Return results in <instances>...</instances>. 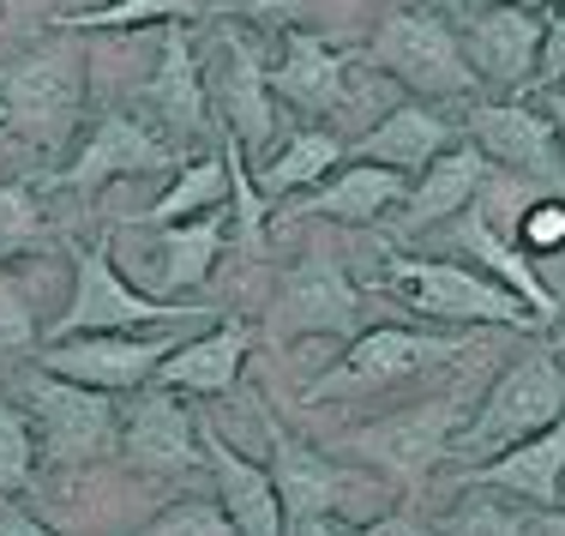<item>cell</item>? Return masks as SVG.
<instances>
[{
	"label": "cell",
	"mask_w": 565,
	"mask_h": 536,
	"mask_svg": "<svg viewBox=\"0 0 565 536\" xmlns=\"http://www.w3.org/2000/svg\"><path fill=\"white\" fill-rule=\"evenodd\" d=\"M61 241V223L43 206V176L24 181H0V265L36 260Z\"/></svg>",
	"instance_id": "cell-29"
},
{
	"label": "cell",
	"mask_w": 565,
	"mask_h": 536,
	"mask_svg": "<svg viewBox=\"0 0 565 536\" xmlns=\"http://www.w3.org/2000/svg\"><path fill=\"white\" fill-rule=\"evenodd\" d=\"M343 536H439V530L422 518V506H415V494H403V501L392 506V513L367 518V525H349Z\"/></svg>",
	"instance_id": "cell-38"
},
{
	"label": "cell",
	"mask_w": 565,
	"mask_h": 536,
	"mask_svg": "<svg viewBox=\"0 0 565 536\" xmlns=\"http://www.w3.org/2000/svg\"><path fill=\"white\" fill-rule=\"evenodd\" d=\"M349 157V145L338 139L331 127H295L282 145H271V157H259L253 164V187H259L265 199H271V211L282 206L289 193H301V187H319Z\"/></svg>",
	"instance_id": "cell-27"
},
{
	"label": "cell",
	"mask_w": 565,
	"mask_h": 536,
	"mask_svg": "<svg viewBox=\"0 0 565 536\" xmlns=\"http://www.w3.org/2000/svg\"><path fill=\"white\" fill-rule=\"evenodd\" d=\"M530 536H565V506H547V513L530 518Z\"/></svg>",
	"instance_id": "cell-42"
},
{
	"label": "cell",
	"mask_w": 565,
	"mask_h": 536,
	"mask_svg": "<svg viewBox=\"0 0 565 536\" xmlns=\"http://www.w3.org/2000/svg\"><path fill=\"white\" fill-rule=\"evenodd\" d=\"M518 248H530V253H554V248H565V199H535V206L523 211Z\"/></svg>",
	"instance_id": "cell-37"
},
{
	"label": "cell",
	"mask_w": 565,
	"mask_h": 536,
	"mask_svg": "<svg viewBox=\"0 0 565 536\" xmlns=\"http://www.w3.org/2000/svg\"><path fill=\"white\" fill-rule=\"evenodd\" d=\"M367 66H380L385 78H397L403 91H415L422 103H463L476 97V66L463 61L457 24L439 19L427 7H397L380 19V31L367 36Z\"/></svg>",
	"instance_id": "cell-10"
},
{
	"label": "cell",
	"mask_w": 565,
	"mask_h": 536,
	"mask_svg": "<svg viewBox=\"0 0 565 536\" xmlns=\"http://www.w3.org/2000/svg\"><path fill=\"white\" fill-rule=\"evenodd\" d=\"M559 506H565V482H559Z\"/></svg>",
	"instance_id": "cell-46"
},
{
	"label": "cell",
	"mask_w": 565,
	"mask_h": 536,
	"mask_svg": "<svg viewBox=\"0 0 565 536\" xmlns=\"http://www.w3.org/2000/svg\"><path fill=\"white\" fill-rule=\"evenodd\" d=\"M217 145H223V164H228V211H235V248L247 253V260H259L265 253V241H271V199L253 187V164H247V151H241L228 133H217Z\"/></svg>",
	"instance_id": "cell-31"
},
{
	"label": "cell",
	"mask_w": 565,
	"mask_h": 536,
	"mask_svg": "<svg viewBox=\"0 0 565 536\" xmlns=\"http://www.w3.org/2000/svg\"><path fill=\"white\" fill-rule=\"evenodd\" d=\"M469 7H523V12H554L565 0H469Z\"/></svg>",
	"instance_id": "cell-43"
},
{
	"label": "cell",
	"mask_w": 565,
	"mask_h": 536,
	"mask_svg": "<svg viewBox=\"0 0 565 536\" xmlns=\"http://www.w3.org/2000/svg\"><path fill=\"white\" fill-rule=\"evenodd\" d=\"M36 482V428L19 410V398L0 392V494H31Z\"/></svg>",
	"instance_id": "cell-33"
},
{
	"label": "cell",
	"mask_w": 565,
	"mask_h": 536,
	"mask_svg": "<svg viewBox=\"0 0 565 536\" xmlns=\"http://www.w3.org/2000/svg\"><path fill=\"white\" fill-rule=\"evenodd\" d=\"M181 326H157V332H90V338H66L43 350V368L61 380H78L90 392H145L151 374L181 350Z\"/></svg>",
	"instance_id": "cell-15"
},
{
	"label": "cell",
	"mask_w": 565,
	"mask_h": 536,
	"mask_svg": "<svg viewBox=\"0 0 565 536\" xmlns=\"http://www.w3.org/2000/svg\"><path fill=\"white\" fill-rule=\"evenodd\" d=\"M559 482H565V417L547 428V434L500 452V459L457 471V488H493V494H505V501L535 506V513L559 506Z\"/></svg>",
	"instance_id": "cell-26"
},
{
	"label": "cell",
	"mask_w": 565,
	"mask_h": 536,
	"mask_svg": "<svg viewBox=\"0 0 565 536\" xmlns=\"http://www.w3.org/2000/svg\"><path fill=\"white\" fill-rule=\"evenodd\" d=\"M554 332H559V338H554V350H559V344H565V314H559V326H554Z\"/></svg>",
	"instance_id": "cell-45"
},
{
	"label": "cell",
	"mask_w": 565,
	"mask_h": 536,
	"mask_svg": "<svg viewBox=\"0 0 565 536\" xmlns=\"http://www.w3.org/2000/svg\"><path fill=\"white\" fill-rule=\"evenodd\" d=\"M19 410L36 428V446L55 471H78V464H103L120 452V398L90 392L78 380H61L43 361L12 374Z\"/></svg>",
	"instance_id": "cell-6"
},
{
	"label": "cell",
	"mask_w": 565,
	"mask_h": 536,
	"mask_svg": "<svg viewBox=\"0 0 565 536\" xmlns=\"http://www.w3.org/2000/svg\"><path fill=\"white\" fill-rule=\"evenodd\" d=\"M476 350L469 332H427V326H367L343 344V356L326 374H313L301 404H331V398H361V392H392L415 374L451 368Z\"/></svg>",
	"instance_id": "cell-5"
},
{
	"label": "cell",
	"mask_w": 565,
	"mask_h": 536,
	"mask_svg": "<svg viewBox=\"0 0 565 536\" xmlns=\"http://www.w3.org/2000/svg\"><path fill=\"white\" fill-rule=\"evenodd\" d=\"M199 66H205V97H211L217 133H228L247 157L271 151L277 145V97H271V55H265L259 31L223 19L205 36V49H199Z\"/></svg>",
	"instance_id": "cell-8"
},
{
	"label": "cell",
	"mask_w": 565,
	"mask_h": 536,
	"mask_svg": "<svg viewBox=\"0 0 565 536\" xmlns=\"http://www.w3.org/2000/svg\"><path fill=\"white\" fill-rule=\"evenodd\" d=\"M542 115H547V127H554V139H559V151H565V85L559 91H542Z\"/></svg>",
	"instance_id": "cell-41"
},
{
	"label": "cell",
	"mask_w": 565,
	"mask_h": 536,
	"mask_svg": "<svg viewBox=\"0 0 565 536\" xmlns=\"http://www.w3.org/2000/svg\"><path fill=\"white\" fill-rule=\"evenodd\" d=\"M127 536H241V530L217 506V494H181V501H169L151 525H139Z\"/></svg>",
	"instance_id": "cell-34"
},
{
	"label": "cell",
	"mask_w": 565,
	"mask_h": 536,
	"mask_svg": "<svg viewBox=\"0 0 565 536\" xmlns=\"http://www.w3.org/2000/svg\"><path fill=\"white\" fill-rule=\"evenodd\" d=\"M139 103L157 133L169 145H217V120H211V97H205V66H199V43L186 24H163V49H157V73L139 85Z\"/></svg>",
	"instance_id": "cell-16"
},
{
	"label": "cell",
	"mask_w": 565,
	"mask_h": 536,
	"mask_svg": "<svg viewBox=\"0 0 565 536\" xmlns=\"http://www.w3.org/2000/svg\"><path fill=\"white\" fill-rule=\"evenodd\" d=\"M199 0H109V7H85V12H55L49 31H145V24H193Z\"/></svg>",
	"instance_id": "cell-30"
},
{
	"label": "cell",
	"mask_w": 565,
	"mask_h": 536,
	"mask_svg": "<svg viewBox=\"0 0 565 536\" xmlns=\"http://www.w3.org/2000/svg\"><path fill=\"white\" fill-rule=\"evenodd\" d=\"M217 206H228L223 145H217V151H199L186 169H174V181L139 211V218H127V223H193V218H205V211H217Z\"/></svg>",
	"instance_id": "cell-28"
},
{
	"label": "cell",
	"mask_w": 565,
	"mask_h": 536,
	"mask_svg": "<svg viewBox=\"0 0 565 536\" xmlns=\"http://www.w3.org/2000/svg\"><path fill=\"white\" fill-rule=\"evenodd\" d=\"M542 36H547V12H523V7H476L463 12V61L476 66L481 85L500 91H530L535 85V61H542Z\"/></svg>",
	"instance_id": "cell-20"
},
{
	"label": "cell",
	"mask_w": 565,
	"mask_h": 536,
	"mask_svg": "<svg viewBox=\"0 0 565 536\" xmlns=\"http://www.w3.org/2000/svg\"><path fill=\"white\" fill-rule=\"evenodd\" d=\"M211 12L247 24V31H301V12L307 0H217Z\"/></svg>",
	"instance_id": "cell-36"
},
{
	"label": "cell",
	"mask_w": 565,
	"mask_h": 536,
	"mask_svg": "<svg viewBox=\"0 0 565 536\" xmlns=\"http://www.w3.org/2000/svg\"><path fill=\"white\" fill-rule=\"evenodd\" d=\"M253 344H259V326L241 314H217V326L205 338H186L163 368L151 374V386H163L174 398H223L241 386V368H247Z\"/></svg>",
	"instance_id": "cell-21"
},
{
	"label": "cell",
	"mask_w": 565,
	"mask_h": 536,
	"mask_svg": "<svg viewBox=\"0 0 565 536\" xmlns=\"http://www.w3.org/2000/svg\"><path fill=\"white\" fill-rule=\"evenodd\" d=\"M259 428H265V471H271L277 501H282V530L289 536H331L343 506L367 488V471L338 459V452L307 446L295 428H282V417L271 404H259Z\"/></svg>",
	"instance_id": "cell-7"
},
{
	"label": "cell",
	"mask_w": 565,
	"mask_h": 536,
	"mask_svg": "<svg viewBox=\"0 0 565 536\" xmlns=\"http://www.w3.org/2000/svg\"><path fill=\"white\" fill-rule=\"evenodd\" d=\"M361 284L349 277L343 253L307 248L289 272L277 277L271 302H265L259 338L265 344H295V338H355L361 332Z\"/></svg>",
	"instance_id": "cell-11"
},
{
	"label": "cell",
	"mask_w": 565,
	"mask_h": 536,
	"mask_svg": "<svg viewBox=\"0 0 565 536\" xmlns=\"http://www.w3.org/2000/svg\"><path fill=\"white\" fill-rule=\"evenodd\" d=\"M565 417V356L554 344H535L523 350L511 368H500V380L481 392V404L469 410V422L457 428V446L451 459L463 464H488L500 452L523 446V440L547 434Z\"/></svg>",
	"instance_id": "cell-1"
},
{
	"label": "cell",
	"mask_w": 565,
	"mask_h": 536,
	"mask_svg": "<svg viewBox=\"0 0 565 536\" xmlns=\"http://www.w3.org/2000/svg\"><path fill=\"white\" fill-rule=\"evenodd\" d=\"M373 284L385 296H397L409 314L439 319V326H505V332H542V319L530 314L505 284H493L488 272L446 253H385Z\"/></svg>",
	"instance_id": "cell-2"
},
{
	"label": "cell",
	"mask_w": 565,
	"mask_h": 536,
	"mask_svg": "<svg viewBox=\"0 0 565 536\" xmlns=\"http://www.w3.org/2000/svg\"><path fill=\"white\" fill-rule=\"evenodd\" d=\"M43 332H36V314H31V296L24 284L0 265V361H19L24 350H36Z\"/></svg>",
	"instance_id": "cell-35"
},
{
	"label": "cell",
	"mask_w": 565,
	"mask_h": 536,
	"mask_svg": "<svg viewBox=\"0 0 565 536\" xmlns=\"http://www.w3.org/2000/svg\"><path fill=\"white\" fill-rule=\"evenodd\" d=\"M446 260H463V265H476V272H488L493 284H505L511 296H518L535 319H542V326H559L565 296H554V284L542 277V265H535L530 253H523L518 241H511L500 223L488 218V199L463 206V211L446 223Z\"/></svg>",
	"instance_id": "cell-17"
},
{
	"label": "cell",
	"mask_w": 565,
	"mask_h": 536,
	"mask_svg": "<svg viewBox=\"0 0 565 536\" xmlns=\"http://www.w3.org/2000/svg\"><path fill=\"white\" fill-rule=\"evenodd\" d=\"M469 410H476V386H451V392L427 398V404H409L397 417L349 428L338 446H343V459H361V471H385L403 482V494H422L427 476L439 464H451L457 428L469 422Z\"/></svg>",
	"instance_id": "cell-4"
},
{
	"label": "cell",
	"mask_w": 565,
	"mask_h": 536,
	"mask_svg": "<svg viewBox=\"0 0 565 536\" xmlns=\"http://www.w3.org/2000/svg\"><path fill=\"white\" fill-rule=\"evenodd\" d=\"M355 61L361 55H349V49L326 43V36H313V31H282V55L271 61L277 109L301 115L307 127L355 109V85H349V66Z\"/></svg>",
	"instance_id": "cell-18"
},
{
	"label": "cell",
	"mask_w": 565,
	"mask_h": 536,
	"mask_svg": "<svg viewBox=\"0 0 565 536\" xmlns=\"http://www.w3.org/2000/svg\"><path fill=\"white\" fill-rule=\"evenodd\" d=\"M186 169V151L169 145L151 120L127 115V109H103V120L90 127V139L66 157V169L43 176V193H73V199H97L109 181L127 176H174Z\"/></svg>",
	"instance_id": "cell-12"
},
{
	"label": "cell",
	"mask_w": 565,
	"mask_h": 536,
	"mask_svg": "<svg viewBox=\"0 0 565 536\" xmlns=\"http://www.w3.org/2000/svg\"><path fill=\"white\" fill-rule=\"evenodd\" d=\"M500 169L488 164V157L476 151V145L457 139L451 151H439L434 164L415 176L409 199L397 206V235H415V230H439V223H451L463 206H476L481 193L493 187Z\"/></svg>",
	"instance_id": "cell-24"
},
{
	"label": "cell",
	"mask_w": 565,
	"mask_h": 536,
	"mask_svg": "<svg viewBox=\"0 0 565 536\" xmlns=\"http://www.w3.org/2000/svg\"><path fill=\"white\" fill-rule=\"evenodd\" d=\"M120 459L151 476H193L205 464L199 417L163 386H145L132 404H120Z\"/></svg>",
	"instance_id": "cell-19"
},
{
	"label": "cell",
	"mask_w": 565,
	"mask_h": 536,
	"mask_svg": "<svg viewBox=\"0 0 565 536\" xmlns=\"http://www.w3.org/2000/svg\"><path fill=\"white\" fill-rule=\"evenodd\" d=\"M535 85L559 91L565 85V7L547 12V36H542V61H535Z\"/></svg>",
	"instance_id": "cell-39"
},
{
	"label": "cell",
	"mask_w": 565,
	"mask_h": 536,
	"mask_svg": "<svg viewBox=\"0 0 565 536\" xmlns=\"http://www.w3.org/2000/svg\"><path fill=\"white\" fill-rule=\"evenodd\" d=\"M223 307L211 302H163L145 296L139 284H127L109 253V235H90L73 248V296H66L61 319L43 326V344H66V338H90V332H157V326H193L211 319ZM36 344V350H43Z\"/></svg>",
	"instance_id": "cell-3"
},
{
	"label": "cell",
	"mask_w": 565,
	"mask_h": 536,
	"mask_svg": "<svg viewBox=\"0 0 565 536\" xmlns=\"http://www.w3.org/2000/svg\"><path fill=\"white\" fill-rule=\"evenodd\" d=\"M409 199V176L380 164H343L331 169L319 187H307V199H282L271 223H295V218H331V223H380Z\"/></svg>",
	"instance_id": "cell-22"
},
{
	"label": "cell",
	"mask_w": 565,
	"mask_h": 536,
	"mask_svg": "<svg viewBox=\"0 0 565 536\" xmlns=\"http://www.w3.org/2000/svg\"><path fill=\"white\" fill-rule=\"evenodd\" d=\"M0 536H55V530H49L36 513H24L12 494H0Z\"/></svg>",
	"instance_id": "cell-40"
},
{
	"label": "cell",
	"mask_w": 565,
	"mask_h": 536,
	"mask_svg": "<svg viewBox=\"0 0 565 536\" xmlns=\"http://www.w3.org/2000/svg\"><path fill=\"white\" fill-rule=\"evenodd\" d=\"M457 145V127L446 120L439 103H397L392 115H380L355 145H349V164H380V169H397V176H422L439 151Z\"/></svg>",
	"instance_id": "cell-25"
},
{
	"label": "cell",
	"mask_w": 565,
	"mask_h": 536,
	"mask_svg": "<svg viewBox=\"0 0 565 536\" xmlns=\"http://www.w3.org/2000/svg\"><path fill=\"white\" fill-rule=\"evenodd\" d=\"M463 133L500 176L523 181V187H547V193H565V151L554 139V127H547L542 103H523V97L469 103Z\"/></svg>",
	"instance_id": "cell-14"
},
{
	"label": "cell",
	"mask_w": 565,
	"mask_h": 536,
	"mask_svg": "<svg viewBox=\"0 0 565 536\" xmlns=\"http://www.w3.org/2000/svg\"><path fill=\"white\" fill-rule=\"evenodd\" d=\"M85 85H90L85 55L49 36L31 55L0 66V115H7V127L24 133L36 151H66L78 120H85Z\"/></svg>",
	"instance_id": "cell-9"
},
{
	"label": "cell",
	"mask_w": 565,
	"mask_h": 536,
	"mask_svg": "<svg viewBox=\"0 0 565 536\" xmlns=\"http://www.w3.org/2000/svg\"><path fill=\"white\" fill-rule=\"evenodd\" d=\"M463 7H469V0H434L439 19H463Z\"/></svg>",
	"instance_id": "cell-44"
},
{
	"label": "cell",
	"mask_w": 565,
	"mask_h": 536,
	"mask_svg": "<svg viewBox=\"0 0 565 536\" xmlns=\"http://www.w3.org/2000/svg\"><path fill=\"white\" fill-rule=\"evenodd\" d=\"M434 530L439 536H530V513L511 506L505 494H493V488H463L457 506Z\"/></svg>",
	"instance_id": "cell-32"
},
{
	"label": "cell",
	"mask_w": 565,
	"mask_h": 536,
	"mask_svg": "<svg viewBox=\"0 0 565 536\" xmlns=\"http://www.w3.org/2000/svg\"><path fill=\"white\" fill-rule=\"evenodd\" d=\"M127 253L139 260V290L163 302H186L181 290H199L217 272L223 248L235 241V211L217 206L193 223H127Z\"/></svg>",
	"instance_id": "cell-13"
},
{
	"label": "cell",
	"mask_w": 565,
	"mask_h": 536,
	"mask_svg": "<svg viewBox=\"0 0 565 536\" xmlns=\"http://www.w3.org/2000/svg\"><path fill=\"white\" fill-rule=\"evenodd\" d=\"M199 440H205V471L211 488H217V506L235 518L241 536H289L282 530V501H277V482L259 459L235 452V440H223L217 422L199 417Z\"/></svg>",
	"instance_id": "cell-23"
},
{
	"label": "cell",
	"mask_w": 565,
	"mask_h": 536,
	"mask_svg": "<svg viewBox=\"0 0 565 536\" xmlns=\"http://www.w3.org/2000/svg\"><path fill=\"white\" fill-rule=\"evenodd\" d=\"M0 133H7V115H0Z\"/></svg>",
	"instance_id": "cell-47"
}]
</instances>
